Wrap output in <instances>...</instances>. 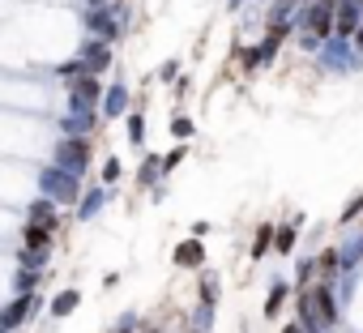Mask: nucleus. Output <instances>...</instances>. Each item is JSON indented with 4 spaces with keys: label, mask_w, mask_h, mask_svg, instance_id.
I'll list each match as a JSON object with an SVG mask.
<instances>
[{
    "label": "nucleus",
    "mask_w": 363,
    "mask_h": 333,
    "mask_svg": "<svg viewBox=\"0 0 363 333\" xmlns=\"http://www.w3.org/2000/svg\"><path fill=\"white\" fill-rule=\"evenodd\" d=\"M299 312H303V324H312V329H329L333 316H337L329 286H312V290H303V295H299Z\"/></svg>",
    "instance_id": "nucleus-1"
},
{
    "label": "nucleus",
    "mask_w": 363,
    "mask_h": 333,
    "mask_svg": "<svg viewBox=\"0 0 363 333\" xmlns=\"http://www.w3.org/2000/svg\"><path fill=\"white\" fill-rule=\"evenodd\" d=\"M329 22H333V0H316L312 13H308V30L312 35H329Z\"/></svg>",
    "instance_id": "nucleus-2"
},
{
    "label": "nucleus",
    "mask_w": 363,
    "mask_h": 333,
    "mask_svg": "<svg viewBox=\"0 0 363 333\" xmlns=\"http://www.w3.org/2000/svg\"><path fill=\"white\" fill-rule=\"evenodd\" d=\"M359 9H363V0H342L337 5V30H354L359 26Z\"/></svg>",
    "instance_id": "nucleus-3"
},
{
    "label": "nucleus",
    "mask_w": 363,
    "mask_h": 333,
    "mask_svg": "<svg viewBox=\"0 0 363 333\" xmlns=\"http://www.w3.org/2000/svg\"><path fill=\"white\" fill-rule=\"evenodd\" d=\"M175 265H184V269L201 265V244H179L175 248Z\"/></svg>",
    "instance_id": "nucleus-4"
},
{
    "label": "nucleus",
    "mask_w": 363,
    "mask_h": 333,
    "mask_svg": "<svg viewBox=\"0 0 363 333\" xmlns=\"http://www.w3.org/2000/svg\"><path fill=\"white\" fill-rule=\"evenodd\" d=\"M26 312H30V299H26V295H22V299H18V303H13V307H9V312H5V320H0V324H5V329H13V324H18V320H22V316H26Z\"/></svg>",
    "instance_id": "nucleus-5"
},
{
    "label": "nucleus",
    "mask_w": 363,
    "mask_h": 333,
    "mask_svg": "<svg viewBox=\"0 0 363 333\" xmlns=\"http://www.w3.org/2000/svg\"><path fill=\"white\" fill-rule=\"evenodd\" d=\"M107 60H111V56H107V47H103V43H94V47H86V64H90V69H103Z\"/></svg>",
    "instance_id": "nucleus-6"
},
{
    "label": "nucleus",
    "mask_w": 363,
    "mask_h": 333,
    "mask_svg": "<svg viewBox=\"0 0 363 333\" xmlns=\"http://www.w3.org/2000/svg\"><path fill=\"white\" fill-rule=\"evenodd\" d=\"M73 307H77V290H69L65 299H56V303H52V312H56V316H69Z\"/></svg>",
    "instance_id": "nucleus-7"
},
{
    "label": "nucleus",
    "mask_w": 363,
    "mask_h": 333,
    "mask_svg": "<svg viewBox=\"0 0 363 333\" xmlns=\"http://www.w3.org/2000/svg\"><path fill=\"white\" fill-rule=\"evenodd\" d=\"M77 90H82V98H90V103L99 98V81H94V77H82V81H77Z\"/></svg>",
    "instance_id": "nucleus-8"
},
{
    "label": "nucleus",
    "mask_w": 363,
    "mask_h": 333,
    "mask_svg": "<svg viewBox=\"0 0 363 333\" xmlns=\"http://www.w3.org/2000/svg\"><path fill=\"white\" fill-rule=\"evenodd\" d=\"M26 244H30V248H43V244H48V231H43V227H30V231H26Z\"/></svg>",
    "instance_id": "nucleus-9"
},
{
    "label": "nucleus",
    "mask_w": 363,
    "mask_h": 333,
    "mask_svg": "<svg viewBox=\"0 0 363 333\" xmlns=\"http://www.w3.org/2000/svg\"><path fill=\"white\" fill-rule=\"evenodd\" d=\"M265 248H269V227H261V231H257V256H261Z\"/></svg>",
    "instance_id": "nucleus-10"
},
{
    "label": "nucleus",
    "mask_w": 363,
    "mask_h": 333,
    "mask_svg": "<svg viewBox=\"0 0 363 333\" xmlns=\"http://www.w3.org/2000/svg\"><path fill=\"white\" fill-rule=\"evenodd\" d=\"M286 333H299V329H286Z\"/></svg>",
    "instance_id": "nucleus-11"
}]
</instances>
